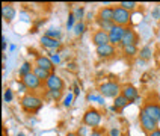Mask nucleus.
Listing matches in <instances>:
<instances>
[{
    "instance_id": "17",
    "label": "nucleus",
    "mask_w": 160,
    "mask_h": 136,
    "mask_svg": "<svg viewBox=\"0 0 160 136\" xmlns=\"http://www.w3.org/2000/svg\"><path fill=\"white\" fill-rule=\"evenodd\" d=\"M128 104H130V101L125 98L124 95H118V97L113 100V106H112V110H113V112H119V110H122V109L127 108Z\"/></svg>"
},
{
    "instance_id": "27",
    "label": "nucleus",
    "mask_w": 160,
    "mask_h": 136,
    "mask_svg": "<svg viewBox=\"0 0 160 136\" xmlns=\"http://www.w3.org/2000/svg\"><path fill=\"white\" fill-rule=\"evenodd\" d=\"M74 98H76L74 92H68V94H65V95H63V100H62L63 108H71V104L74 103Z\"/></svg>"
},
{
    "instance_id": "42",
    "label": "nucleus",
    "mask_w": 160,
    "mask_h": 136,
    "mask_svg": "<svg viewBox=\"0 0 160 136\" xmlns=\"http://www.w3.org/2000/svg\"><path fill=\"white\" fill-rule=\"evenodd\" d=\"M65 136H79V135H77L76 132H68V133H67Z\"/></svg>"
},
{
    "instance_id": "6",
    "label": "nucleus",
    "mask_w": 160,
    "mask_h": 136,
    "mask_svg": "<svg viewBox=\"0 0 160 136\" xmlns=\"http://www.w3.org/2000/svg\"><path fill=\"white\" fill-rule=\"evenodd\" d=\"M127 30V27H122V26H113L110 30H109V43L112 45H119L122 38H124V33Z\"/></svg>"
},
{
    "instance_id": "12",
    "label": "nucleus",
    "mask_w": 160,
    "mask_h": 136,
    "mask_svg": "<svg viewBox=\"0 0 160 136\" xmlns=\"http://www.w3.org/2000/svg\"><path fill=\"white\" fill-rule=\"evenodd\" d=\"M121 95H124L130 103L139 101V91H138V88H134L133 85H124L122 89H121Z\"/></svg>"
},
{
    "instance_id": "2",
    "label": "nucleus",
    "mask_w": 160,
    "mask_h": 136,
    "mask_svg": "<svg viewBox=\"0 0 160 136\" xmlns=\"http://www.w3.org/2000/svg\"><path fill=\"white\" fill-rule=\"evenodd\" d=\"M121 89H122V86L115 80L103 82V83L98 86L100 95H103L104 98H113V100H115L118 95H121Z\"/></svg>"
},
{
    "instance_id": "16",
    "label": "nucleus",
    "mask_w": 160,
    "mask_h": 136,
    "mask_svg": "<svg viewBox=\"0 0 160 136\" xmlns=\"http://www.w3.org/2000/svg\"><path fill=\"white\" fill-rule=\"evenodd\" d=\"M97 18L104 21H113V6H101L97 12Z\"/></svg>"
},
{
    "instance_id": "35",
    "label": "nucleus",
    "mask_w": 160,
    "mask_h": 136,
    "mask_svg": "<svg viewBox=\"0 0 160 136\" xmlns=\"http://www.w3.org/2000/svg\"><path fill=\"white\" fill-rule=\"evenodd\" d=\"M6 48H8V38L3 35L2 36V50H3V52H6Z\"/></svg>"
},
{
    "instance_id": "25",
    "label": "nucleus",
    "mask_w": 160,
    "mask_h": 136,
    "mask_svg": "<svg viewBox=\"0 0 160 136\" xmlns=\"http://www.w3.org/2000/svg\"><path fill=\"white\" fill-rule=\"evenodd\" d=\"M45 36H48V38H53V39H59L61 35H62V32H61V29L59 27H50V29H47L45 30Z\"/></svg>"
},
{
    "instance_id": "5",
    "label": "nucleus",
    "mask_w": 160,
    "mask_h": 136,
    "mask_svg": "<svg viewBox=\"0 0 160 136\" xmlns=\"http://www.w3.org/2000/svg\"><path fill=\"white\" fill-rule=\"evenodd\" d=\"M139 123H141V127H142L147 133H150L152 130L159 128V123L152 117H150L143 109H141V112H139Z\"/></svg>"
},
{
    "instance_id": "36",
    "label": "nucleus",
    "mask_w": 160,
    "mask_h": 136,
    "mask_svg": "<svg viewBox=\"0 0 160 136\" xmlns=\"http://www.w3.org/2000/svg\"><path fill=\"white\" fill-rule=\"evenodd\" d=\"M89 136H104V135H103V130H100V128H92V132H91Z\"/></svg>"
},
{
    "instance_id": "18",
    "label": "nucleus",
    "mask_w": 160,
    "mask_h": 136,
    "mask_svg": "<svg viewBox=\"0 0 160 136\" xmlns=\"http://www.w3.org/2000/svg\"><path fill=\"white\" fill-rule=\"evenodd\" d=\"M15 9H14V6H11V5H3L2 6V15H3V20L5 21H8V23H11L14 18H15Z\"/></svg>"
},
{
    "instance_id": "39",
    "label": "nucleus",
    "mask_w": 160,
    "mask_h": 136,
    "mask_svg": "<svg viewBox=\"0 0 160 136\" xmlns=\"http://www.w3.org/2000/svg\"><path fill=\"white\" fill-rule=\"evenodd\" d=\"M26 86H24V85H23V83H21V80H20V83H18V92H26Z\"/></svg>"
},
{
    "instance_id": "21",
    "label": "nucleus",
    "mask_w": 160,
    "mask_h": 136,
    "mask_svg": "<svg viewBox=\"0 0 160 136\" xmlns=\"http://www.w3.org/2000/svg\"><path fill=\"white\" fill-rule=\"evenodd\" d=\"M32 73H33V74H35V76H36V77H38V79H39L41 82H45L47 79H48V76L52 74V73L45 71V70L39 68V67H35V65H33V71H32Z\"/></svg>"
},
{
    "instance_id": "13",
    "label": "nucleus",
    "mask_w": 160,
    "mask_h": 136,
    "mask_svg": "<svg viewBox=\"0 0 160 136\" xmlns=\"http://www.w3.org/2000/svg\"><path fill=\"white\" fill-rule=\"evenodd\" d=\"M142 109L150 115L152 117L157 123H160V104L159 103H154V101H148V103H145L142 106Z\"/></svg>"
},
{
    "instance_id": "28",
    "label": "nucleus",
    "mask_w": 160,
    "mask_h": 136,
    "mask_svg": "<svg viewBox=\"0 0 160 136\" xmlns=\"http://www.w3.org/2000/svg\"><path fill=\"white\" fill-rule=\"evenodd\" d=\"M72 14H74V17L77 21H83V18H85V8L83 6H76L74 11H72Z\"/></svg>"
},
{
    "instance_id": "24",
    "label": "nucleus",
    "mask_w": 160,
    "mask_h": 136,
    "mask_svg": "<svg viewBox=\"0 0 160 136\" xmlns=\"http://www.w3.org/2000/svg\"><path fill=\"white\" fill-rule=\"evenodd\" d=\"M95 23L98 24V29L100 30H104V32H109L112 27L115 26L113 21H104V20H98V18H95Z\"/></svg>"
},
{
    "instance_id": "19",
    "label": "nucleus",
    "mask_w": 160,
    "mask_h": 136,
    "mask_svg": "<svg viewBox=\"0 0 160 136\" xmlns=\"http://www.w3.org/2000/svg\"><path fill=\"white\" fill-rule=\"evenodd\" d=\"M122 54H124L125 58H134V56H138L139 54V48H138V45H127V47H122Z\"/></svg>"
},
{
    "instance_id": "7",
    "label": "nucleus",
    "mask_w": 160,
    "mask_h": 136,
    "mask_svg": "<svg viewBox=\"0 0 160 136\" xmlns=\"http://www.w3.org/2000/svg\"><path fill=\"white\" fill-rule=\"evenodd\" d=\"M44 86L47 88V91H53V89L63 91L65 83H63V80H62V77H61V76H58L56 73H52V74L48 76V79L44 82Z\"/></svg>"
},
{
    "instance_id": "26",
    "label": "nucleus",
    "mask_w": 160,
    "mask_h": 136,
    "mask_svg": "<svg viewBox=\"0 0 160 136\" xmlns=\"http://www.w3.org/2000/svg\"><path fill=\"white\" fill-rule=\"evenodd\" d=\"M118 6L124 8L125 11H128V12H134V11L138 9V3H136V2H119Z\"/></svg>"
},
{
    "instance_id": "40",
    "label": "nucleus",
    "mask_w": 160,
    "mask_h": 136,
    "mask_svg": "<svg viewBox=\"0 0 160 136\" xmlns=\"http://www.w3.org/2000/svg\"><path fill=\"white\" fill-rule=\"evenodd\" d=\"M79 94H80V88H79V86H77V85H76V86H74V95L77 97Z\"/></svg>"
},
{
    "instance_id": "41",
    "label": "nucleus",
    "mask_w": 160,
    "mask_h": 136,
    "mask_svg": "<svg viewBox=\"0 0 160 136\" xmlns=\"http://www.w3.org/2000/svg\"><path fill=\"white\" fill-rule=\"evenodd\" d=\"M154 18L159 20V9H154Z\"/></svg>"
},
{
    "instance_id": "29",
    "label": "nucleus",
    "mask_w": 160,
    "mask_h": 136,
    "mask_svg": "<svg viewBox=\"0 0 160 136\" xmlns=\"http://www.w3.org/2000/svg\"><path fill=\"white\" fill-rule=\"evenodd\" d=\"M86 100H88L89 103H91V101H98L101 106H104V97H103V95H97V94H92V92H91V94L86 95Z\"/></svg>"
},
{
    "instance_id": "31",
    "label": "nucleus",
    "mask_w": 160,
    "mask_h": 136,
    "mask_svg": "<svg viewBox=\"0 0 160 136\" xmlns=\"http://www.w3.org/2000/svg\"><path fill=\"white\" fill-rule=\"evenodd\" d=\"M77 24V20H76V17H74V14H70L68 15V18H67V29L70 30V29H74V26Z\"/></svg>"
},
{
    "instance_id": "44",
    "label": "nucleus",
    "mask_w": 160,
    "mask_h": 136,
    "mask_svg": "<svg viewBox=\"0 0 160 136\" xmlns=\"http://www.w3.org/2000/svg\"><path fill=\"white\" fill-rule=\"evenodd\" d=\"M17 136H24V135H23V133H18V135Z\"/></svg>"
},
{
    "instance_id": "33",
    "label": "nucleus",
    "mask_w": 160,
    "mask_h": 136,
    "mask_svg": "<svg viewBox=\"0 0 160 136\" xmlns=\"http://www.w3.org/2000/svg\"><path fill=\"white\" fill-rule=\"evenodd\" d=\"M50 59H52V62L54 63V65H59L61 63V54L59 53H50Z\"/></svg>"
},
{
    "instance_id": "9",
    "label": "nucleus",
    "mask_w": 160,
    "mask_h": 136,
    "mask_svg": "<svg viewBox=\"0 0 160 136\" xmlns=\"http://www.w3.org/2000/svg\"><path fill=\"white\" fill-rule=\"evenodd\" d=\"M132 44H134V45L139 44V35H138V32L134 30L133 27H127V30H125V33H124V38H122L119 47L122 48V47H127V45H132Z\"/></svg>"
},
{
    "instance_id": "1",
    "label": "nucleus",
    "mask_w": 160,
    "mask_h": 136,
    "mask_svg": "<svg viewBox=\"0 0 160 136\" xmlns=\"http://www.w3.org/2000/svg\"><path fill=\"white\" fill-rule=\"evenodd\" d=\"M20 106L26 113H36L42 106V98L33 92H27L20 98Z\"/></svg>"
},
{
    "instance_id": "43",
    "label": "nucleus",
    "mask_w": 160,
    "mask_h": 136,
    "mask_svg": "<svg viewBox=\"0 0 160 136\" xmlns=\"http://www.w3.org/2000/svg\"><path fill=\"white\" fill-rule=\"evenodd\" d=\"M9 50H11V52H14V50H15V45H14V44H11V47H9Z\"/></svg>"
},
{
    "instance_id": "37",
    "label": "nucleus",
    "mask_w": 160,
    "mask_h": 136,
    "mask_svg": "<svg viewBox=\"0 0 160 136\" xmlns=\"http://www.w3.org/2000/svg\"><path fill=\"white\" fill-rule=\"evenodd\" d=\"M147 136H160V128H156V130H152L150 133H147Z\"/></svg>"
},
{
    "instance_id": "30",
    "label": "nucleus",
    "mask_w": 160,
    "mask_h": 136,
    "mask_svg": "<svg viewBox=\"0 0 160 136\" xmlns=\"http://www.w3.org/2000/svg\"><path fill=\"white\" fill-rule=\"evenodd\" d=\"M85 23L83 21H77V24L74 26V29H72V32H74V35L76 36H79V35H82L83 32H85Z\"/></svg>"
},
{
    "instance_id": "38",
    "label": "nucleus",
    "mask_w": 160,
    "mask_h": 136,
    "mask_svg": "<svg viewBox=\"0 0 160 136\" xmlns=\"http://www.w3.org/2000/svg\"><path fill=\"white\" fill-rule=\"evenodd\" d=\"M110 136H119V128L113 127V128L110 130Z\"/></svg>"
},
{
    "instance_id": "34",
    "label": "nucleus",
    "mask_w": 160,
    "mask_h": 136,
    "mask_svg": "<svg viewBox=\"0 0 160 136\" xmlns=\"http://www.w3.org/2000/svg\"><path fill=\"white\" fill-rule=\"evenodd\" d=\"M79 136H86L88 135V127L86 126H82V127H79V130L76 132Z\"/></svg>"
},
{
    "instance_id": "10",
    "label": "nucleus",
    "mask_w": 160,
    "mask_h": 136,
    "mask_svg": "<svg viewBox=\"0 0 160 136\" xmlns=\"http://www.w3.org/2000/svg\"><path fill=\"white\" fill-rule=\"evenodd\" d=\"M35 67H39L48 73H54V63L52 62L50 56H45V54H36L35 56Z\"/></svg>"
},
{
    "instance_id": "23",
    "label": "nucleus",
    "mask_w": 160,
    "mask_h": 136,
    "mask_svg": "<svg viewBox=\"0 0 160 136\" xmlns=\"http://www.w3.org/2000/svg\"><path fill=\"white\" fill-rule=\"evenodd\" d=\"M45 97L52 101H58L63 97V92L62 91H58V89H53V91H45Z\"/></svg>"
},
{
    "instance_id": "8",
    "label": "nucleus",
    "mask_w": 160,
    "mask_h": 136,
    "mask_svg": "<svg viewBox=\"0 0 160 136\" xmlns=\"http://www.w3.org/2000/svg\"><path fill=\"white\" fill-rule=\"evenodd\" d=\"M21 83L26 86L29 91H36V89H41L42 86H44V82H41L38 77H36L33 73H30V74H27L26 77H23L21 79Z\"/></svg>"
},
{
    "instance_id": "14",
    "label": "nucleus",
    "mask_w": 160,
    "mask_h": 136,
    "mask_svg": "<svg viewBox=\"0 0 160 136\" xmlns=\"http://www.w3.org/2000/svg\"><path fill=\"white\" fill-rule=\"evenodd\" d=\"M92 43H94V45H95V47L109 44V32H104V30H100V29H97V30L92 33Z\"/></svg>"
},
{
    "instance_id": "11",
    "label": "nucleus",
    "mask_w": 160,
    "mask_h": 136,
    "mask_svg": "<svg viewBox=\"0 0 160 136\" xmlns=\"http://www.w3.org/2000/svg\"><path fill=\"white\" fill-rule=\"evenodd\" d=\"M95 53H97V56L100 59H110V58H113L116 54V47L109 43V44L95 47Z\"/></svg>"
},
{
    "instance_id": "22",
    "label": "nucleus",
    "mask_w": 160,
    "mask_h": 136,
    "mask_svg": "<svg viewBox=\"0 0 160 136\" xmlns=\"http://www.w3.org/2000/svg\"><path fill=\"white\" fill-rule=\"evenodd\" d=\"M152 56V48L150 45H143L142 48L139 50V58L142 59V61H148V59H151Z\"/></svg>"
},
{
    "instance_id": "3",
    "label": "nucleus",
    "mask_w": 160,
    "mask_h": 136,
    "mask_svg": "<svg viewBox=\"0 0 160 136\" xmlns=\"http://www.w3.org/2000/svg\"><path fill=\"white\" fill-rule=\"evenodd\" d=\"M82 121H83V126L91 127V128H98V126L101 124L103 121V113L95 108H89L83 117H82Z\"/></svg>"
},
{
    "instance_id": "4",
    "label": "nucleus",
    "mask_w": 160,
    "mask_h": 136,
    "mask_svg": "<svg viewBox=\"0 0 160 136\" xmlns=\"http://www.w3.org/2000/svg\"><path fill=\"white\" fill-rule=\"evenodd\" d=\"M130 23H132V12L125 11L121 6H113V24L128 27Z\"/></svg>"
},
{
    "instance_id": "15",
    "label": "nucleus",
    "mask_w": 160,
    "mask_h": 136,
    "mask_svg": "<svg viewBox=\"0 0 160 136\" xmlns=\"http://www.w3.org/2000/svg\"><path fill=\"white\" fill-rule=\"evenodd\" d=\"M39 43H41V45H42L44 48H47V50H58V48L62 45L59 39H53V38H48V36H45V35L41 36Z\"/></svg>"
},
{
    "instance_id": "32",
    "label": "nucleus",
    "mask_w": 160,
    "mask_h": 136,
    "mask_svg": "<svg viewBox=\"0 0 160 136\" xmlns=\"http://www.w3.org/2000/svg\"><path fill=\"white\" fill-rule=\"evenodd\" d=\"M12 98H14L12 89H11V88L5 89V92H3V100H5V103H11V101H12Z\"/></svg>"
},
{
    "instance_id": "20",
    "label": "nucleus",
    "mask_w": 160,
    "mask_h": 136,
    "mask_svg": "<svg viewBox=\"0 0 160 136\" xmlns=\"http://www.w3.org/2000/svg\"><path fill=\"white\" fill-rule=\"evenodd\" d=\"M32 71H33V67H32V63L26 61V62L21 63V67L18 68V77H21V79H23V77H26L27 74H30Z\"/></svg>"
}]
</instances>
